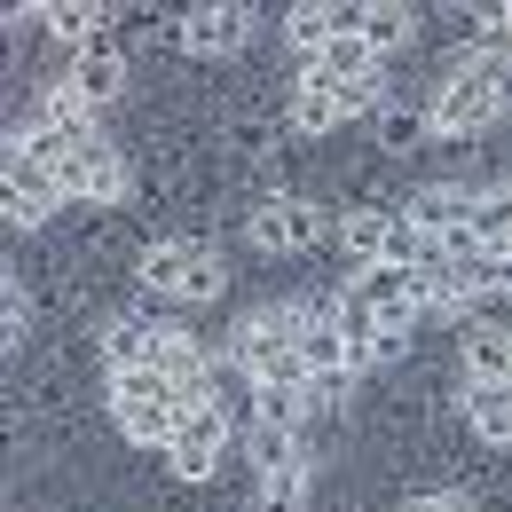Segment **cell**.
Segmentation results:
<instances>
[{"instance_id":"obj_1","label":"cell","mask_w":512,"mask_h":512,"mask_svg":"<svg viewBox=\"0 0 512 512\" xmlns=\"http://www.w3.org/2000/svg\"><path fill=\"white\" fill-rule=\"evenodd\" d=\"M237 363L253 371V386H308V363H300V300L253 308V316L237 323Z\"/></svg>"},{"instance_id":"obj_2","label":"cell","mask_w":512,"mask_h":512,"mask_svg":"<svg viewBox=\"0 0 512 512\" xmlns=\"http://www.w3.org/2000/svg\"><path fill=\"white\" fill-rule=\"evenodd\" d=\"M182 418H190V402H182L174 386L158 379V371H111V426H119L127 442L166 449Z\"/></svg>"},{"instance_id":"obj_3","label":"cell","mask_w":512,"mask_h":512,"mask_svg":"<svg viewBox=\"0 0 512 512\" xmlns=\"http://www.w3.org/2000/svg\"><path fill=\"white\" fill-rule=\"evenodd\" d=\"M339 245L363 260V268H379V260H394V268H426V260H434V237H426L410 213H379V205L339 213Z\"/></svg>"},{"instance_id":"obj_4","label":"cell","mask_w":512,"mask_h":512,"mask_svg":"<svg viewBox=\"0 0 512 512\" xmlns=\"http://www.w3.org/2000/svg\"><path fill=\"white\" fill-rule=\"evenodd\" d=\"M134 276L150 292H174V300H213L221 292V253L197 245V237H166V245H150L134 260Z\"/></svg>"},{"instance_id":"obj_5","label":"cell","mask_w":512,"mask_h":512,"mask_svg":"<svg viewBox=\"0 0 512 512\" xmlns=\"http://www.w3.org/2000/svg\"><path fill=\"white\" fill-rule=\"evenodd\" d=\"M300 363H308V379H316L323 394L363 371L355 347H347V331H339V316H331V300H300Z\"/></svg>"},{"instance_id":"obj_6","label":"cell","mask_w":512,"mask_h":512,"mask_svg":"<svg viewBox=\"0 0 512 512\" xmlns=\"http://www.w3.org/2000/svg\"><path fill=\"white\" fill-rule=\"evenodd\" d=\"M221 457H229V410L221 402H197L190 418L174 426V442H166V465L182 481H205V473H221Z\"/></svg>"},{"instance_id":"obj_7","label":"cell","mask_w":512,"mask_h":512,"mask_svg":"<svg viewBox=\"0 0 512 512\" xmlns=\"http://www.w3.org/2000/svg\"><path fill=\"white\" fill-rule=\"evenodd\" d=\"M0 182H8V197H0V205H8V221H16V229H40V221L64 205L56 166H40L24 142H8V174H0Z\"/></svg>"},{"instance_id":"obj_8","label":"cell","mask_w":512,"mask_h":512,"mask_svg":"<svg viewBox=\"0 0 512 512\" xmlns=\"http://www.w3.org/2000/svg\"><path fill=\"white\" fill-rule=\"evenodd\" d=\"M323 229H331V221H323L316 197H268V205L253 213V229H245V237H253L260 253H308Z\"/></svg>"},{"instance_id":"obj_9","label":"cell","mask_w":512,"mask_h":512,"mask_svg":"<svg viewBox=\"0 0 512 512\" xmlns=\"http://www.w3.org/2000/svg\"><path fill=\"white\" fill-rule=\"evenodd\" d=\"M56 182L64 197H87V205H111V197H127V158L103 142V134H87L79 150H71L64 166H56Z\"/></svg>"},{"instance_id":"obj_10","label":"cell","mask_w":512,"mask_h":512,"mask_svg":"<svg viewBox=\"0 0 512 512\" xmlns=\"http://www.w3.org/2000/svg\"><path fill=\"white\" fill-rule=\"evenodd\" d=\"M347 292H355L363 308H379L386 323H418V316H426V284H418V268H394V260L355 268V276H347Z\"/></svg>"},{"instance_id":"obj_11","label":"cell","mask_w":512,"mask_h":512,"mask_svg":"<svg viewBox=\"0 0 512 512\" xmlns=\"http://www.w3.org/2000/svg\"><path fill=\"white\" fill-rule=\"evenodd\" d=\"M245 40H253V8H237V0H213V8L182 16V48L190 56H237Z\"/></svg>"},{"instance_id":"obj_12","label":"cell","mask_w":512,"mask_h":512,"mask_svg":"<svg viewBox=\"0 0 512 512\" xmlns=\"http://www.w3.org/2000/svg\"><path fill=\"white\" fill-rule=\"evenodd\" d=\"M402 213L442 245V237H457V229H473V190H457V182H426V190H410Z\"/></svg>"},{"instance_id":"obj_13","label":"cell","mask_w":512,"mask_h":512,"mask_svg":"<svg viewBox=\"0 0 512 512\" xmlns=\"http://www.w3.org/2000/svg\"><path fill=\"white\" fill-rule=\"evenodd\" d=\"M64 87L79 95V103H87V111H103V103L127 87V56L103 40V48H87V56H71V64H64Z\"/></svg>"},{"instance_id":"obj_14","label":"cell","mask_w":512,"mask_h":512,"mask_svg":"<svg viewBox=\"0 0 512 512\" xmlns=\"http://www.w3.org/2000/svg\"><path fill=\"white\" fill-rule=\"evenodd\" d=\"M355 24H363V8H323V0H308V8H292V16H284V40L316 64L323 48H331L339 32H355Z\"/></svg>"},{"instance_id":"obj_15","label":"cell","mask_w":512,"mask_h":512,"mask_svg":"<svg viewBox=\"0 0 512 512\" xmlns=\"http://www.w3.org/2000/svg\"><path fill=\"white\" fill-rule=\"evenodd\" d=\"M150 355H158V323H142V316L103 323V363L111 371H150Z\"/></svg>"},{"instance_id":"obj_16","label":"cell","mask_w":512,"mask_h":512,"mask_svg":"<svg viewBox=\"0 0 512 512\" xmlns=\"http://www.w3.org/2000/svg\"><path fill=\"white\" fill-rule=\"evenodd\" d=\"M308 71L339 79V87H355V79H379V71H386V56L371 48V40H363V32H339V40H331V48H323V56H316Z\"/></svg>"},{"instance_id":"obj_17","label":"cell","mask_w":512,"mask_h":512,"mask_svg":"<svg viewBox=\"0 0 512 512\" xmlns=\"http://www.w3.org/2000/svg\"><path fill=\"white\" fill-rule=\"evenodd\" d=\"M465 426L489 449H512V386H465Z\"/></svg>"},{"instance_id":"obj_18","label":"cell","mask_w":512,"mask_h":512,"mask_svg":"<svg viewBox=\"0 0 512 512\" xmlns=\"http://www.w3.org/2000/svg\"><path fill=\"white\" fill-rule=\"evenodd\" d=\"M40 24L64 40L71 56H87V48H103V8H87V0H48L40 8Z\"/></svg>"},{"instance_id":"obj_19","label":"cell","mask_w":512,"mask_h":512,"mask_svg":"<svg viewBox=\"0 0 512 512\" xmlns=\"http://www.w3.org/2000/svg\"><path fill=\"white\" fill-rule=\"evenodd\" d=\"M465 379L473 386H512V331H473V339H465Z\"/></svg>"},{"instance_id":"obj_20","label":"cell","mask_w":512,"mask_h":512,"mask_svg":"<svg viewBox=\"0 0 512 512\" xmlns=\"http://www.w3.org/2000/svg\"><path fill=\"white\" fill-rule=\"evenodd\" d=\"M308 449H300V434H284V426H260L253 418V473L268 481V473H284V465H300Z\"/></svg>"},{"instance_id":"obj_21","label":"cell","mask_w":512,"mask_h":512,"mask_svg":"<svg viewBox=\"0 0 512 512\" xmlns=\"http://www.w3.org/2000/svg\"><path fill=\"white\" fill-rule=\"evenodd\" d=\"M260 512H308V457L260 481Z\"/></svg>"},{"instance_id":"obj_22","label":"cell","mask_w":512,"mask_h":512,"mask_svg":"<svg viewBox=\"0 0 512 512\" xmlns=\"http://www.w3.org/2000/svg\"><path fill=\"white\" fill-rule=\"evenodd\" d=\"M355 32H363V40H371V48H379V56H394V48H402V40H410V8H386V0H371V8H363V24H355Z\"/></svg>"},{"instance_id":"obj_23","label":"cell","mask_w":512,"mask_h":512,"mask_svg":"<svg viewBox=\"0 0 512 512\" xmlns=\"http://www.w3.org/2000/svg\"><path fill=\"white\" fill-rule=\"evenodd\" d=\"M24 323H32V300H24V284L8 276V292H0V339L16 347V339H24Z\"/></svg>"},{"instance_id":"obj_24","label":"cell","mask_w":512,"mask_h":512,"mask_svg":"<svg viewBox=\"0 0 512 512\" xmlns=\"http://www.w3.org/2000/svg\"><path fill=\"white\" fill-rule=\"evenodd\" d=\"M402 512H473L465 497H418V505H402Z\"/></svg>"}]
</instances>
